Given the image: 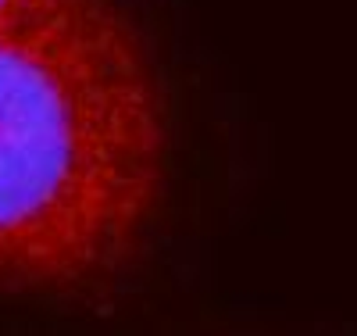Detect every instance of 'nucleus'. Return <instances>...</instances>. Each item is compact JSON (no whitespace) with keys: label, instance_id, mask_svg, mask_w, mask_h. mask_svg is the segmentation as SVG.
<instances>
[{"label":"nucleus","instance_id":"nucleus-2","mask_svg":"<svg viewBox=\"0 0 357 336\" xmlns=\"http://www.w3.org/2000/svg\"><path fill=\"white\" fill-rule=\"evenodd\" d=\"M36 4H44V0H0V22H4V18L22 15V11H32Z\"/></svg>","mask_w":357,"mask_h":336},{"label":"nucleus","instance_id":"nucleus-1","mask_svg":"<svg viewBox=\"0 0 357 336\" xmlns=\"http://www.w3.org/2000/svg\"><path fill=\"white\" fill-rule=\"evenodd\" d=\"M164 125L151 68L108 0L0 22V279L108 268L154 207Z\"/></svg>","mask_w":357,"mask_h":336}]
</instances>
